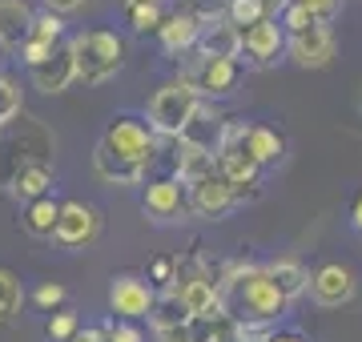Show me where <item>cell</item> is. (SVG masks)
<instances>
[{"mask_svg":"<svg viewBox=\"0 0 362 342\" xmlns=\"http://www.w3.org/2000/svg\"><path fill=\"white\" fill-rule=\"evenodd\" d=\"M69 45H73V61H77V81H85V85H101V81L117 77L125 65V40L109 28L77 33Z\"/></svg>","mask_w":362,"mask_h":342,"instance_id":"6da1fadb","label":"cell"},{"mask_svg":"<svg viewBox=\"0 0 362 342\" xmlns=\"http://www.w3.org/2000/svg\"><path fill=\"white\" fill-rule=\"evenodd\" d=\"M197 109H202L197 89L185 77H173L149 97V129H153L161 141H177L181 129L194 121Z\"/></svg>","mask_w":362,"mask_h":342,"instance_id":"7a4b0ae2","label":"cell"},{"mask_svg":"<svg viewBox=\"0 0 362 342\" xmlns=\"http://www.w3.org/2000/svg\"><path fill=\"white\" fill-rule=\"evenodd\" d=\"M101 145L113 153V158L141 165L145 173L153 170L157 158H161V137L137 117H113L109 121V129H105V137H101Z\"/></svg>","mask_w":362,"mask_h":342,"instance_id":"3957f363","label":"cell"},{"mask_svg":"<svg viewBox=\"0 0 362 342\" xmlns=\"http://www.w3.org/2000/svg\"><path fill=\"white\" fill-rule=\"evenodd\" d=\"M157 302V286L145 274H117L109 282V310H113L121 322H137V318H149Z\"/></svg>","mask_w":362,"mask_h":342,"instance_id":"277c9868","label":"cell"},{"mask_svg":"<svg viewBox=\"0 0 362 342\" xmlns=\"http://www.w3.org/2000/svg\"><path fill=\"white\" fill-rule=\"evenodd\" d=\"M101 234V210L89 201H61V218H57V234L52 242L65 250H85Z\"/></svg>","mask_w":362,"mask_h":342,"instance_id":"5b68a950","label":"cell"},{"mask_svg":"<svg viewBox=\"0 0 362 342\" xmlns=\"http://www.w3.org/2000/svg\"><path fill=\"white\" fill-rule=\"evenodd\" d=\"M141 206L153 222H177V218L189 213V194H185V185H181L173 173H161L153 182H145Z\"/></svg>","mask_w":362,"mask_h":342,"instance_id":"8992f818","label":"cell"},{"mask_svg":"<svg viewBox=\"0 0 362 342\" xmlns=\"http://www.w3.org/2000/svg\"><path fill=\"white\" fill-rule=\"evenodd\" d=\"M181 77L197 89V97H230L242 81V61H202L194 53V61Z\"/></svg>","mask_w":362,"mask_h":342,"instance_id":"52a82bcc","label":"cell"},{"mask_svg":"<svg viewBox=\"0 0 362 342\" xmlns=\"http://www.w3.org/2000/svg\"><path fill=\"white\" fill-rule=\"evenodd\" d=\"M185 194H189V213L209 218V222H221L226 213L238 210V194H233V185L218 170L209 173V177H202L197 185H189Z\"/></svg>","mask_w":362,"mask_h":342,"instance_id":"ba28073f","label":"cell"},{"mask_svg":"<svg viewBox=\"0 0 362 342\" xmlns=\"http://www.w3.org/2000/svg\"><path fill=\"white\" fill-rule=\"evenodd\" d=\"M354 294H358V278H354V270L342 266V262H326L310 274V298L318 306H326V310L346 306Z\"/></svg>","mask_w":362,"mask_h":342,"instance_id":"9c48e42d","label":"cell"},{"mask_svg":"<svg viewBox=\"0 0 362 342\" xmlns=\"http://www.w3.org/2000/svg\"><path fill=\"white\" fill-rule=\"evenodd\" d=\"M181 306L189 318H230L226 310V298H221V286L214 274H189L177 282Z\"/></svg>","mask_w":362,"mask_h":342,"instance_id":"30bf717a","label":"cell"},{"mask_svg":"<svg viewBox=\"0 0 362 342\" xmlns=\"http://www.w3.org/2000/svg\"><path fill=\"white\" fill-rule=\"evenodd\" d=\"M286 57L298 69H326L334 61V33H330V25H314L306 33L286 37Z\"/></svg>","mask_w":362,"mask_h":342,"instance_id":"8fae6325","label":"cell"},{"mask_svg":"<svg viewBox=\"0 0 362 342\" xmlns=\"http://www.w3.org/2000/svg\"><path fill=\"white\" fill-rule=\"evenodd\" d=\"M242 53L254 69H266L286 57V28L278 20H258L242 33Z\"/></svg>","mask_w":362,"mask_h":342,"instance_id":"7c38bea8","label":"cell"},{"mask_svg":"<svg viewBox=\"0 0 362 342\" xmlns=\"http://www.w3.org/2000/svg\"><path fill=\"white\" fill-rule=\"evenodd\" d=\"M218 173L226 177V182L233 185V194H238V206L246 198H258L262 189V170L250 161V153L242 149V145H233V149H218Z\"/></svg>","mask_w":362,"mask_h":342,"instance_id":"4fadbf2b","label":"cell"},{"mask_svg":"<svg viewBox=\"0 0 362 342\" xmlns=\"http://www.w3.org/2000/svg\"><path fill=\"white\" fill-rule=\"evenodd\" d=\"M194 53L202 61H242V28L230 25L226 16L209 20V25H202V37H197Z\"/></svg>","mask_w":362,"mask_h":342,"instance_id":"5bb4252c","label":"cell"},{"mask_svg":"<svg viewBox=\"0 0 362 342\" xmlns=\"http://www.w3.org/2000/svg\"><path fill=\"white\" fill-rule=\"evenodd\" d=\"M28 77H33V85H37L40 93H65L73 81H77V61H73V45L69 40H61L57 49H52V57L45 61V65L28 69Z\"/></svg>","mask_w":362,"mask_h":342,"instance_id":"9a60e30c","label":"cell"},{"mask_svg":"<svg viewBox=\"0 0 362 342\" xmlns=\"http://www.w3.org/2000/svg\"><path fill=\"white\" fill-rule=\"evenodd\" d=\"M218 170V158L209 153V149H197V145H185V141H173V158H169V173L177 177L185 189L197 185L202 177Z\"/></svg>","mask_w":362,"mask_h":342,"instance_id":"2e32d148","label":"cell"},{"mask_svg":"<svg viewBox=\"0 0 362 342\" xmlns=\"http://www.w3.org/2000/svg\"><path fill=\"white\" fill-rule=\"evenodd\" d=\"M197 37H202V20H197L194 13H173V16L161 20V28H157V40H161V49H165L169 57L194 53Z\"/></svg>","mask_w":362,"mask_h":342,"instance_id":"e0dca14e","label":"cell"},{"mask_svg":"<svg viewBox=\"0 0 362 342\" xmlns=\"http://www.w3.org/2000/svg\"><path fill=\"white\" fill-rule=\"evenodd\" d=\"M33 8L28 0H0V49H16L33 37Z\"/></svg>","mask_w":362,"mask_h":342,"instance_id":"ac0fdd59","label":"cell"},{"mask_svg":"<svg viewBox=\"0 0 362 342\" xmlns=\"http://www.w3.org/2000/svg\"><path fill=\"white\" fill-rule=\"evenodd\" d=\"M221 133H226V117H221L214 105H206L202 101V109L194 113V121L181 129V137L177 141H185V145H197V149H209L214 158H218V145H221Z\"/></svg>","mask_w":362,"mask_h":342,"instance_id":"d6986e66","label":"cell"},{"mask_svg":"<svg viewBox=\"0 0 362 342\" xmlns=\"http://www.w3.org/2000/svg\"><path fill=\"white\" fill-rule=\"evenodd\" d=\"M242 149L250 153V161H254L258 170H270V165L282 161L286 141H282V133L270 129V125H246V141H242Z\"/></svg>","mask_w":362,"mask_h":342,"instance_id":"ffe728a7","label":"cell"},{"mask_svg":"<svg viewBox=\"0 0 362 342\" xmlns=\"http://www.w3.org/2000/svg\"><path fill=\"white\" fill-rule=\"evenodd\" d=\"M8 189H13L21 201H40V198H49V189H52V165H49L45 158L25 161V165L13 173Z\"/></svg>","mask_w":362,"mask_h":342,"instance_id":"44dd1931","label":"cell"},{"mask_svg":"<svg viewBox=\"0 0 362 342\" xmlns=\"http://www.w3.org/2000/svg\"><path fill=\"white\" fill-rule=\"evenodd\" d=\"M266 274H270V282L278 286V294H282L286 302L294 306L306 290H310V270L302 262H294V258H278V262H266Z\"/></svg>","mask_w":362,"mask_h":342,"instance_id":"7402d4cb","label":"cell"},{"mask_svg":"<svg viewBox=\"0 0 362 342\" xmlns=\"http://www.w3.org/2000/svg\"><path fill=\"white\" fill-rule=\"evenodd\" d=\"M93 170H97V177H101V182H109V185H137V182L145 177L141 165L113 158V153H109L101 141H97V149H93Z\"/></svg>","mask_w":362,"mask_h":342,"instance_id":"603a6c76","label":"cell"},{"mask_svg":"<svg viewBox=\"0 0 362 342\" xmlns=\"http://www.w3.org/2000/svg\"><path fill=\"white\" fill-rule=\"evenodd\" d=\"M57 218H61V201H52V194H49L40 201H28L21 222H25V230L33 237H52L57 234Z\"/></svg>","mask_w":362,"mask_h":342,"instance_id":"cb8c5ba5","label":"cell"},{"mask_svg":"<svg viewBox=\"0 0 362 342\" xmlns=\"http://www.w3.org/2000/svg\"><path fill=\"white\" fill-rule=\"evenodd\" d=\"M149 322H153V330H169V326H185V322H189L185 306H181L177 286H173V290H157V302H153Z\"/></svg>","mask_w":362,"mask_h":342,"instance_id":"d4e9b609","label":"cell"},{"mask_svg":"<svg viewBox=\"0 0 362 342\" xmlns=\"http://www.w3.org/2000/svg\"><path fill=\"white\" fill-rule=\"evenodd\" d=\"M21 302H25V286H21V278H16L13 270H0V326L13 322L16 310H21Z\"/></svg>","mask_w":362,"mask_h":342,"instance_id":"484cf974","label":"cell"},{"mask_svg":"<svg viewBox=\"0 0 362 342\" xmlns=\"http://www.w3.org/2000/svg\"><path fill=\"white\" fill-rule=\"evenodd\" d=\"M21 105H25V89H21L13 77H0V129L13 125V117L21 113Z\"/></svg>","mask_w":362,"mask_h":342,"instance_id":"4316f807","label":"cell"},{"mask_svg":"<svg viewBox=\"0 0 362 342\" xmlns=\"http://www.w3.org/2000/svg\"><path fill=\"white\" fill-rule=\"evenodd\" d=\"M226 20L246 33L250 25L266 20V13H262V0H226Z\"/></svg>","mask_w":362,"mask_h":342,"instance_id":"83f0119b","label":"cell"},{"mask_svg":"<svg viewBox=\"0 0 362 342\" xmlns=\"http://www.w3.org/2000/svg\"><path fill=\"white\" fill-rule=\"evenodd\" d=\"M125 13H129V28H133V33H157L161 20H165L161 4H133V8H125Z\"/></svg>","mask_w":362,"mask_h":342,"instance_id":"f1b7e54d","label":"cell"},{"mask_svg":"<svg viewBox=\"0 0 362 342\" xmlns=\"http://www.w3.org/2000/svg\"><path fill=\"white\" fill-rule=\"evenodd\" d=\"M33 40H45V45H61L65 40V20L52 13H37L33 16Z\"/></svg>","mask_w":362,"mask_h":342,"instance_id":"f546056e","label":"cell"},{"mask_svg":"<svg viewBox=\"0 0 362 342\" xmlns=\"http://www.w3.org/2000/svg\"><path fill=\"white\" fill-rule=\"evenodd\" d=\"M230 326L242 342H270V334L278 330L274 322H254V318H238V322H230Z\"/></svg>","mask_w":362,"mask_h":342,"instance_id":"4dcf8cb0","label":"cell"},{"mask_svg":"<svg viewBox=\"0 0 362 342\" xmlns=\"http://www.w3.org/2000/svg\"><path fill=\"white\" fill-rule=\"evenodd\" d=\"M177 270H181V262H173V258H157L153 266H149V282H153V286H161V290H173L181 282L177 278Z\"/></svg>","mask_w":362,"mask_h":342,"instance_id":"1f68e13d","label":"cell"},{"mask_svg":"<svg viewBox=\"0 0 362 342\" xmlns=\"http://www.w3.org/2000/svg\"><path fill=\"white\" fill-rule=\"evenodd\" d=\"M77 330H81V322H77V314H73V310H57V314L49 318V338L52 342H69Z\"/></svg>","mask_w":362,"mask_h":342,"instance_id":"d6a6232c","label":"cell"},{"mask_svg":"<svg viewBox=\"0 0 362 342\" xmlns=\"http://www.w3.org/2000/svg\"><path fill=\"white\" fill-rule=\"evenodd\" d=\"M290 4L306 8V13L318 20V25H330V20L338 16V4H342V0H290Z\"/></svg>","mask_w":362,"mask_h":342,"instance_id":"836d02e7","label":"cell"},{"mask_svg":"<svg viewBox=\"0 0 362 342\" xmlns=\"http://www.w3.org/2000/svg\"><path fill=\"white\" fill-rule=\"evenodd\" d=\"M52 49H57V45H45V40H33V37H28L25 45H21V61H25L28 69H37V65H45V61L52 57Z\"/></svg>","mask_w":362,"mask_h":342,"instance_id":"e575fe53","label":"cell"},{"mask_svg":"<svg viewBox=\"0 0 362 342\" xmlns=\"http://www.w3.org/2000/svg\"><path fill=\"white\" fill-rule=\"evenodd\" d=\"M105 342H145V334L137 330V322H113L105 326Z\"/></svg>","mask_w":362,"mask_h":342,"instance_id":"d590c367","label":"cell"},{"mask_svg":"<svg viewBox=\"0 0 362 342\" xmlns=\"http://www.w3.org/2000/svg\"><path fill=\"white\" fill-rule=\"evenodd\" d=\"M61 302H65V286H57V282H45V286L37 290V306H45V310H57Z\"/></svg>","mask_w":362,"mask_h":342,"instance_id":"8d00e7d4","label":"cell"},{"mask_svg":"<svg viewBox=\"0 0 362 342\" xmlns=\"http://www.w3.org/2000/svg\"><path fill=\"white\" fill-rule=\"evenodd\" d=\"M85 8V0H45V13L52 16H69V13H81Z\"/></svg>","mask_w":362,"mask_h":342,"instance_id":"74e56055","label":"cell"},{"mask_svg":"<svg viewBox=\"0 0 362 342\" xmlns=\"http://www.w3.org/2000/svg\"><path fill=\"white\" fill-rule=\"evenodd\" d=\"M157 342H194V334H189V322H185V326L157 330Z\"/></svg>","mask_w":362,"mask_h":342,"instance_id":"f35d334b","label":"cell"},{"mask_svg":"<svg viewBox=\"0 0 362 342\" xmlns=\"http://www.w3.org/2000/svg\"><path fill=\"white\" fill-rule=\"evenodd\" d=\"M69 342H105V326H81Z\"/></svg>","mask_w":362,"mask_h":342,"instance_id":"ab89813d","label":"cell"},{"mask_svg":"<svg viewBox=\"0 0 362 342\" xmlns=\"http://www.w3.org/2000/svg\"><path fill=\"white\" fill-rule=\"evenodd\" d=\"M286 4H290V0H262V13H266V20H278V16L286 13Z\"/></svg>","mask_w":362,"mask_h":342,"instance_id":"60d3db41","label":"cell"},{"mask_svg":"<svg viewBox=\"0 0 362 342\" xmlns=\"http://www.w3.org/2000/svg\"><path fill=\"white\" fill-rule=\"evenodd\" d=\"M270 342H310V338H306L302 330H274Z\"/></svg>","mask_w":362,"mask_h":342,"instance_id":"b9f144b4","label":"cell"},{"mask_svg":"<svg viewBox=\"0 0 362 342\" xmlns=\"http://www.w3.org/2000/svg\"><path fill=\"white\" fill-rule=\"evenodd\" d=\"M350 225L362 230V194H358V201H354V210H350Z\"/></svg>","mask_w":362,"mask_h":342,"instance_id":"7bdbcfd3","label":"cell"},{"mask_svg":"<svg viewBox=\"0 0 362 342\" xmlns=\"http://www.w3.org/2000/svg\"><path fill=\"white\" fill-rule=\"evenodd\" d=\"M218 342H242V338H238V334H233V326L226 322V326H221V338H218Z\"/></svg>","mask_w":362,"mask_h":342,"instance_id":"ee69618b","label":"cell"},{"mask_svg":"<svg viewBox=\"0 0 362 342\" xmlns=\"http://www.w3.org/2000/svg\"><path fill=\"white\" fill-rule=\"evenodd\" d=\"M133 4H161V0H125V8H133Z\"/></svg>","mask_w":362,"mask_h":342,"instance_id":"f6af8a7d","label":"cell"},{"mask_svg":"<svg viewBox=\"0 0 362 342\" xmlns=\"http://www.w3.org/2000/svg\"><path fill=\"white\" fill-rule=\"evenodd\" d=\"M206 4H226V0H206Z\"/></svg>","mask_w":362,"mask_h":342,"instance_id":"bcb514c9","label":"cell"}]
</instances>
